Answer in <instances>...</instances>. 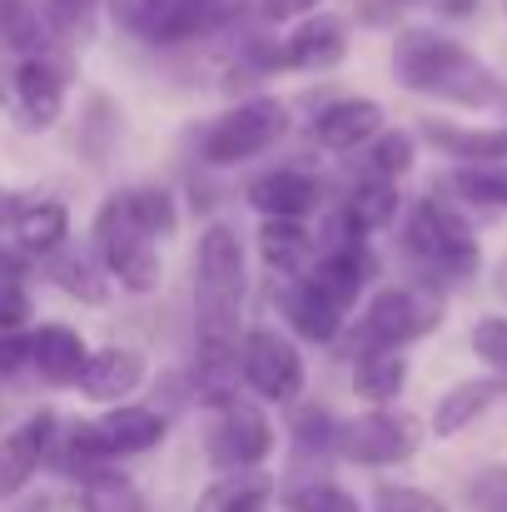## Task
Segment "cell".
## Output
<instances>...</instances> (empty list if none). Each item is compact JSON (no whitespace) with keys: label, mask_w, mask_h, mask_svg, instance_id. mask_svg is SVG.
Segmentation results:
<instances>
[{"label":"cell","mask_w":507,"mask_h":512,"mask_svg":"<svg viewBox=\"0 0 507 512\" xmlns=\"http://www.w3.org/2000/svg\"><path fill=\"white\" fill-rule=\"evenodd\" d=\"M244 244L229 224H209L194 249V393L219 408L239 393V343H244Z\"/></svg>","instance_id":"6da1fadb"},{"label":"cell","mask_w":507,"mask_h":512,"mask_svg":"<svg viewBox=\"0 0 507 512\" xmlns=\"http://www.w3.org/2000/svg\"><path fill=\"white\" fill-rule=\"evenodd\" d=\"M393 80L413 95L448 100V105H473V110H503L507 85L453 35L408 25L393 40Z\"/></svg>","instance_id":"7a4b0ae2"},{"label":"cell","mask_w":507,"mask_h":512,"mask_svg":"<svg viewBox=\"0 0 507 512\" xmlns=\"http://www.w3.org/2000/svg\"><path fill=\"white\" fill-rule=\"evenodd\" d=\"M403 249L408 259H418L433 279H473L483 264V244L473 234V224L448 209L443 199H418L403 219Z\"/></svg>","instance_id":"3957f363"},{"label":"cell","mask_w":507,"mask_h":512,"mask_svg":"<svg viewBox=\"0 0 507 512\" xmlns=\"http://www.w3.org/2000/svg\"><path fill=\"white\" fill-rule=\"evenodd\" d=\"M95 254L105 264V274L130 289V294H155L160 279H165V264H160V239L125 209L120 194H110L95 214Z\"/></svg>","instance_id":"277c9868"},{"label":"cell","mask_w":507,"mask_h":512,"mask_svg":"<svg viewBox=\"0 0 507 512\" xmlns=\"http://www.w3.org/2000/svg\"><path fill=\"white\" fill-rule=\"evenodd\" d=\"M284 135H289V110H284L274 95H254V100L229 105V110L204 130L199 155H204V165L229 170V165H244V160L274 150Z\"/></svg>","instance_id":"5b68a950"},{"label":"cell","mask_w":507,"mask_h":512,"mask_svg":"<svg viewBox=\"0 0 507 512\" xmlns=\"http://www.w3.org/2000/svg\"><path fill=\"white\" fill-rule=\"evenodd\" d=\"M418 448H423V423L403 408H388V403H373L368 413L338 423L334 438V453L353 468H398Z\"/></svg>","instance_id":"8992f818"},{"label":"cell","mask_w":507,"mask_h":512,"mask_svg":"<svg viewBox=\"0 0 507 512\" xmlns=\"http://www.w3.org/2000/svg\"><path fill=\"white\" fill-rule=\"evenodd\" d=\"M443 324V304L423 289H378L363 309V319L353 324V353L358 348H408L423 334H433Z\"/></svg>","instance_id":"52a82bcc"},{"label":"cell","mask_w":507,"mask_h":512,"mask_svg":"<svg viewBox=\"0 0 507 512\" xmlns=\"http://www.w3.org/2000/svg\"><path fill=\"white\" fill-rule=\"evenodd\" d=\"M239 378L249 383L254 398L279 403V408H294L304 398V388H309L304 353L279 329H249L244 334V343H239Z\"/></svg>","instance_id":"ba28073f"},{"label":"cell","mask_w":507,"mask_h":512,"mask_svg":"<svg viewBox=\"0 0 507 512\" xmlns=\"http://www.w3.org/2000/svg\"><path fill=\"white\" fill-rule=\"evenodd\" d=\"M214 423L204 433V453L219 473L229 468H264L269 453H274V423L264 418V408L244 393L224 398L219 408H209Z\"/></svg>","instance_id":"9c48e42d"},{"label":"cell","mask_w":507,"mask_h":512,"mask_svg":"<svg viewBox=\"0 0 507 512\" xmlns=\"http://www.w3.org/2000/svg\"><path fill=\"white\" fill-rule=\"evenodd\" d=\"M75 85L70 55L45 50V55H20L15 65V115L25 130H50L65 115V95Z\"/></svg>","instance_id":"30bf717a"},{"label":"cell","mask_w":507,"mask_h":512,"mask_svg":"<svg viewBox=\"0 0 507 512\" xmlns=\"http://www.w3.org/2000/svg\"><path fill=\"white\" fill-rule=\"evenodd\" d=\"M105 5L115 25H125L135 40H150V45H184L219 30V20L199 0H105Z\"/></svg>","instance_id":"8fae6325"},{"label":"cell","mask_w":507,"mask_h":512,"mask_svg":"<svg viewBox=\"0 0 507 512\" xmlns=\"http://www.w3.org/2000/svg\"><path fill=\"white\" fill-rule=\"evenodd\" d=\"M55 433H60V418L50 408L30 413L20 428H10L0 438V503H10L15 493L30 488V478L50 463V448H55Z\"/></svg>","instance_id":"7c38bea8"},{"label":"cell","mask_w":507,"mask_h":512,"mask_svg":"<svg viewBox=\"0 0 507 512\" xmlns=\"http://www.w3.org/2000/svg\"><path fill=\"white\" fill-rule=\"evenodd\" d=\"M279 55H284V70H299V75L334 70V65H343V55H348V20L334 15V10L299 15V25L284 35Z\"/></svg>","instance_id":"4fadbf2b"},{"label":"cell","mask_w":507,"mask_h":512,"mask_svg":"<svg viewBox=\"0 0 507 512\" xmlns=\"http://www.w3.org/2000/svg\"><path fill=\"white\" fill-rule=\"evenodd\" d=\"M279 309H284L289 329H294L304 343H334V339H343V319H348V309L338 304L329 289H319L309 274L284 279V289H279Z\"/></svg>","instance_id":"5bb4252c"},{"label":"cell","mask_w":507,"mask_h":512,"mask_svg":"<svg viewBox=\"0 0 507 512\" xmlns=\"http://www.w3.org/2000/svg\"><path fill=\"white\" fill-rule=\"evenodd\" d=\"M145 383H150V358H145L140 348L115 343V348H100V353L85 358V373H80L75 388H80L85 398H95V403H125V398H135Z\"/></svg>","instance_id":"9a60e30c"},{"label":"cell","mask_w":507,"mask_h":512,"mask_svg":"<svg viewBox=\"0 0 507 512\" xmlns=\"http://www.w3.org/2000/svg\"><path fill=\"white\" fill-rule=\"evenodd\" d=\"M324 204V184L309 170H269L249 184V209L264 219H309Z\"/></svg>","instance_id":"2e32d148"},{"label":"cell","mask_w":507,"mask_h":512,"mask_svg":"<svg viewBox=\"0 0 507 512\" xmlns=\"http://www.w3.org/2000/svg\"><path fill=\"white\" fill-rule=\"evenodd\" d=\"M418 135L463 165H507V125H458V120H418Z\"/></svg>","instance_id":"e0dca14e"},{"label":"cell","mask_w":507,"mask_h":512,"mask_svg":"<svg viewBox=\"0 0 507 512\" xmlns=\"http://www.w3.org/2000/svg\"><path fill=\"white\" fill-rule=\"evenodd\" d=\"M95 428H100V438L110 443V453L115 458H140V453H150V448H160L169 438V418L160 408H140V403H110V413L105 418H95Z\"/></svg>","instance_id":"ac0fdd59"},{"label":"cell","mask_w":507,"mask_h":512,"mask_svg":"<svg viewBox=\"0 0 507 512\" xmlns=\"http://www.w3.org/2000/svg\"><path fill=\"white\" fill-rule=\"evenodd\" d=\"M60 294H70V299H80V304H90V309H100V304H110V274H105V264L100 259H90V254H80V249H50V254H40V264H35Z\"/></svg>","instance_id":"d6986e66"},{"label":"cell","mask_w":507,"mask_h":512,"mask_svg":"<svg viewBox=\"0 0 507 512\" xmlns=\"http://www.w3.org/2000/svg\"><path fill=\"white\" fill-rule=\"evenodd\" d=\"M378 130H383V105L368 100V95L338 100V105H329V110L314 120V140H319L324 150H334V155L363 150Z\"/></svg>","instance_id":"ffe728a7"},{"label":"cell","mask_w":507,"mask_h":512,"mask_svg":"<svg viewBox=\"0 0 507 512\" xmlns=\"http://www.w3.org/2000/svg\"><path fill=\"white\" fill-rule=\"evenodd\" d=\"M10 234H15V244L25 249V254H50V249H60L65 244V234H70V209L60 204V199H50V194H20V204H15V219H10Z\"/></svg>","instance_id":"44dd1931"},{"label":"cell","mask_w":507,"mask_h":512,"mask_svg":"<svg viewBox=\"0 0 507 512\" xmlns=\"http://www.w3.org/2000/svg\"><path fill=\"white\" fill-rule=\"evenodd\" d=\"M85 358H90V343L80 339L70 324H40L30 334V368L45 383H80Z\"/></svg>","instance_id":"7402d4cb"},{"label":"cell","mask_w":507,"mask_h":512,"mask_svg":"<svg viewBox=\"0 0 507 512\" xmlns=\"http://www.w3.org/2000/svg\"><path fill=\"white\" fill-rule=\"evenodd\" d=\"M503 393H507L503 378H463V383H453V388L438 398V408H433V438H458V433L473 428Z\"/></svg>","instance_id":"603a6c76"},{"label":"cell","mask_w":507,"mask_h":512,"mask_svg":"<svg viewBox=\"0 0 507 512\" xmlns=\"http://www.w3.org/2000/svg\"><path fill=\"white\" fill-rule=\"evenodd\" d=\"M259 254L279 279H294V274H309V264L319 254V239L309 234L304 219H264L259 224Z\"/></svg>","instance_id":"cb8c5ba5"},{"label":"cell","mask_w":507,"mask_h":512,"mask_svg":"<svg viewBox=\"0 0 507 512\" xmlns=\"http://www.w3.org/2000/svg\"><path fill=\"white\" fill-rule=\"evenodd\" d=\"M269 503H274V478L264 468H229L199 493L194 512H269Z\"/></svg>","instance_id":"d4e9b609"},{"label":"cell","mask_w":507,"mask_h":512,"mask_svg":"<svg viewBox=\"0 0 507 512\" xmlns=\"http://www.w3.org/2000/svg\"><path fill=\"white\" fill-rule=\"evenodd\" d=\"M0 40H5L15 55L70 50V45L55 35V25H50V15H45L40 0H0Z\"/></svg>","instance_id":"484cf974"},{"label":"cell","mask_w":507,"mask_h":512,"mask_svg":"<svg viewBox=\"0 0 507 512\" xmlns=\"http://www.w3.org/2000/svg\"><path fill=\"white\" fill-rule=\"evenodd\" d=\"M403 383H408L403 348H358L353 353V393L363 403H398Z\"/></svg>","instance_id":"4316f807"},{"label":"cell","mask_w":507,"mask_h":512,"mask_svg":"<svg viewBox=\"0 0 507 512\" xmlns=\"http://www.w3.org/2000/svg\"><path fill=\"white\" fill-rule=\"evenodd\" d=\"M353 234H378L398 219V179H383V174H368L348 189L343 199V214H338Z\"/></svg>","instance_id":"83f0119b"},{"label":"cell","mask_w":507,"mask_h":512,"mask_svg":"<svg viewBox=\"0 0 507 512\" xmlns=\"http://www.w3.org/2000/svg\"><path fill=\"white\" fill-rule=\"evenodd\" d=\"M80 512H145L140 488L110 463L90 478H80Z\"/></svg>","instance_id":"f1b7e54d"},{"label":"cell","mask_w":507,"mask_h":512,"mask_svg":"<svg viewBox=\"0 0 507 512\" xmlns=\"http://www.w3.org/2000/svg\"><path fill=\"white\" fill-rule=\"evenodd\" d=\"M120 199L155 239H169L179 229V204H174V194L165 184H135V189H120Z\"/></svg>","instance_id":"f546056e"},{"label":"cell","mask_w":507,"mask_h":512,"mask_svg":"<svg viewBox=\"0 0 507 512\" xmlns=\"http://www.w3.org/2000/svg\"><path fill=\"white\" fill-rule=\"evenodd\" d=\"M363 150H368V174H383V179H403V174L413 170V160H418L413 135L408 130H388V125Z\"/></svg>","instance_id":"4dcf8cb0"},{"label":"cell","mask_w":507,"mask_h":512,"mask_svg":"<svg viewBox=\"0 0 507 512\" xmlns=\"http://www.w3.org/2000/svg\"><path fill=\"white\" fill-rule=\"evenodd\" d=\"M284 512H363L358 498L348 488H338L329 478H309V483H294L284 498H279Z\"/></svg>","instance_id":"1f68e13d"},{"label":"cell","mask_w":507,"mask_h":512,"mask_svg":"<svg viewBox=\"0 0 507 512\" xmlns=\"http://www.w3.org/2000/svg\"><path fill=\"white\" fill-rule=\"evenodd\" d=\"M289 433H294V448H299L304 458H314V453H334L338 418L324 408V403H304V408H294Z\"/></svg>","instance_id":"d6a6232c"},{"label":"cell","mask_w":507,"mask_h":512,"mask_svg":"<svg viewBox=\"0 0 507 512\" xmlns=\"http://www.w3.org/2000/svg\"><path fill=\"white\" fill-rule=\"evenodd\" d=\"M40 5H45V15H50V25H55V35L65 45H85L95 35V20H100L105 0H40Z\"/></svg>","instance_id":"836d02e7"},{"label":"cell","mask_w":507,"mask_h":512,"mask_svg":"<svg viewBox=\"0 0 507 512\" xmlns=\"http://www.w3.org/2000/svg\"><path fill=\"white\" fill-rule=\"evenodd\" d=\"M463 199H473V204H498L507 209V165H468V170H458L448 179Z\"/></svg>","instance_id":"e575fe53"},{"label":"cell","mask_w":507,"mask_h":512,"mask_svg":"<svg viewBox=\"0 0 507 512\" xmlns=\"http://www.w3.org/2000/svg\"><path fill=\"white\" fill-rule=\"evenodd\" d=\"M468 512H507V463H488L468 478Z\"/></svg>","instance_id":"d590c367"},{"label":"cell","mask_w":507,"mask_h":512,"mask_svg":"<svg viewBox=\"0 0 507 512\" xmlns=\"http://www.w3.org/2000/svg\"><path fill=\"white\" fill-rule=\"evenodd\" d=\"M473 353L483 358V363H493L498 373L507 378V319H478L473 324Z\"/></svg>","instance_id":"8d00e7d4"},{"label":"cell","mask_w":507,"mask_h":512,"mask_svg":"<svg viewBox=\"0 0 507 512\" xmlns=\"http://www.w3.org/2000/svg\"><path fill=\"white\" fill-rule=\"evenodd\" d=\"M378 512H448L433 493L408 488V483H383L378 488Z\"/></svg>","instance_id":"74e56055"},{"label":"cell","mask_w":507,"mask_h":512,"mask_svg":"<svg viewBox=\"0 0 507 512\" xmlns=\"http://www.w3.org/2000/svg\"><path fill=\"white\" fill-rule=\"evenodd\" d=\"M30 324V294L20 279H0V334Z\"/></svg>","instance_id":"f35d334b"},{"label":"cell","mask_w":507,"mask_h":512,"mask_svg":"<svg viewBox=\"0 0 507 512\" xmlns=\"http://www.w3.org/2000/svg\"><path fill=\"white\" fill-rule=\"evenodd\" d=\"M20 368H30V334L5 329L0 334V373H20Z\"/></svg>","instance_id":"ab89813d"},{"label":"cell","mask_w":507,"mask_h":512,"mask_svg":"<svg viewBox=\"0 0 507 512\" xmlns=\"http://www.w3.org/2000/svg\"><path fill=\"white\" fill-rule=\"evenodd\" d=\"M324 0H259V15L264 20H299V15H309V10H319Z\"/></svg>","instance_id":"60d3db41"},{"label":"cell","mask_w":507,"mask_h":512,"mask_svg":"<svg viewBox=\"0 0 507 512\" xmlns=\"http://www.w3.org/2000/svg\"><path fill=\"white\" fill-rule=\"evenodd\" d=\"M199 5H204L219 25H224V20H234V10H239V0H199Z\"/></svg>","instance_id":"b9f144b4"}]
</instances>
